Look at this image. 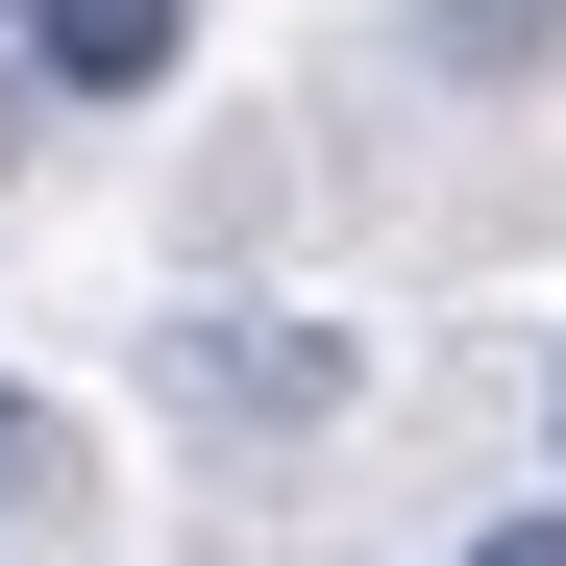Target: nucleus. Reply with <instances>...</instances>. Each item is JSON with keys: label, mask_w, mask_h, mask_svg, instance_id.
<instances>
[{"label": "nucleus", "mask_w": 566, "mask_h": 566, "mask_svg": "<svg viewBox=\"0 0 566 566\" xmlns=\"http://www.w3.org/2000/svg\"><path fill=\"white\" fill-rule=\"evenodd\" d=\"M148 369H172V419H247V443H296V419L369 395V345H345V321H271V296H198Z\"/></svg>", "instance_id": "1"}, {"label": "nucleus", "mask_w": 566, "mask_h": 566, "mask_svg": "<svg viewBox=\"0 0 566 566\" xmlns=\"http://www.w3.org/2000/svg\"><path fill=\"white\" fill-rule=\"evenodd\" d=\"M542 419H566V395H542Z\"/></svg>", "instance_id": "5"}, {"label": "nucleus", "mask_w": 566, "mask_h": 566, "mask_svg": "<svg viewBox=\"0 0 566 566\" xmlns=\"http://www.w3.org/2000/svg\"><path fill=\"white\" fill-rule=\"evenodd\" d=\"M25 468H50V419H25V395H0V493H25Z\"/></svg>", "instance_id": "4"}, {"label": "nucleus", "mask_w": 566, "mask_h": 566, "mask_svg": "<svg viewBox=\"0 0 566 566\" xmlns=\"http://www.w3.org/2000/svg\"><path fill=\"white\" fill-rule=\"evenodd\" d=\"M198 50V0H25V99H148Z\"/></svg>", "instance_id": "2"}, {"label": "nucleus", "mask_w": 566, "mask_h": 566, "mask_svg": "<svg viewBox=\"0 0 566 566\" xmlns=\"http://www.w3.org/2000/svg\"><path fill=\"white\" fill-rule=\"evenodd\" d=\"M468 566H566V517H493V542H468Z\"/></svg>", "instance_id": "3"}]
</instances>
